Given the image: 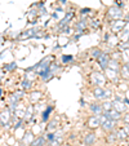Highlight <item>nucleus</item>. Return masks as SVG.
Instances as JSON below:
<instances>
[{
	"label": "nucleus",
	"instance_id": "nucleus-1",
	"mask_svg": "<svg viewBox=\"0 0 129 146\" xmlns=\"http://www.w3.org/2000/svg\"><path fill=\"white\" fill-rule=\"evenodd\" d=\"M89 84L92 87H106L107 86V78L105 75L103 71L101 70H96V71H92L88 76Z\"/></svg>",
	"mask_w": 129,
	"mask_h": 146
},
{
	"label": "nucleus",
	"instance_id": "nucleus-2",
	"mask_svg": "<svg viewBox=\"0 0 129 146\" xmlns=\"http://www.w3.org/2000/svg\"><path fill=\"white\" fill-rule=\"evenodd\" d=\"M106 17L108 19H112V21H118V19H121L124 17V12H123V9L119 8V7L112 5L107 9Z\"/></svg>",
	"mask_w": 129,
	"mask_h": 146
},
{
	"label": "nucleus",
	"instance_id": "nucleus-3",
	"mask_svg": "<svg viewBox=\"0 0 129 146\" xmlns=\"http://www.w3.org/2000/svg\"><path fill=\"white\" fill-rule=\"evenodd\" d=\"M110 60H111L110 53L103 50V53L96 60V64H97V66H98V69L101 70V71H105V70L108 67V62H110Z\"/></svg>",
	"mask_w": 129,
	"mask_h": 146
},
{
	"label": "nucleus",
	"instance_id": "nucleus-4",
	"mask_svg": "<svg viewBox=\"0 0 129 146\" xmlns=\"http://www.w3.org/2000/svg\"><path fill=\"white\" fill-rule=\"evenodd\" d=\"M97 135L94 133V131H85L83 135V145L84 146H94L97 142Z\"/></svg>",
	"mask_w": 129,
	"mask_h": 146
},
{
	"label": "nucleus",
	"instance_id": "nucleus-5",
	"mask_svg": "<svg viewBox=\"0 0 129 146\" xmlns=\"http://www.w3.org/2000/svg\"><path fill=\"white\" fill-rule=\"evenodd\" d=\"M88 21H91L89 16L81 17L79 21H76V22H75V33H84V34H87V29H88V26H89Z\"/></svg>",
	"mask_w": 129,
	"mask_h": 146
},
{
	"label": "nucleus",
	"instance_id": "nucleus-6",
	"mask_svg": "<svg viewBox=\"0 0 129 146\" xmlns=\"http://www.w3.org/2000/svg\"><path fill=\"white\" fill-rule=\"evenodd\" d=\"M85 128H88L91 131H94L97 128H101V120H99V116L97 115H89L85 120Z\"/></svg>",
	"mask_w": 129,
	"mask_h": 146
},
{
	"label": "nucleus",
	"instance_id": "nucleus-7",
	"mask_svg": "<svg viewBox=\"0 0 129 146\" xmlns=\"http://www.w3.org/2000/svg\"><path fill=\"white\" fill-rule=\"evenodd\" d=\"M88 110H89V113H91V115H97V116H99L101 114H103V108H102V102L96 101V100H94L93 102H89Z\"/></svg>",
	"mask_w": 129,
	"mask_h": 146
},
{
	"label": "nucleus",
	"instance_id": "nucleus-8",
	"mask_svg": "<svg viewBox=\"0 0 129 146\" xmlns=\"http://www.w3.org/2000/svg\"><path fill=\"white\" fill-rule=\"evenodd\" d=\"M118 127H119V121L114 120V119H107L103 124H101V129L103 131L105 135L108 132H114Z\"/></svg>",
	"mask_w": 129,
	"mask_h": 146
},
{
	"label": "nucleus",
	"instance_id": "nucleus-9",
	"mask_svg": "<svg viewBox=\"0 0 129 146\" xmlns=\"http://www.w3.org/2000/svg\"><path fill=\"white\" fill-rule=\"evenodd\" d=\"M103 72H105V75H106L107 80H108L110 83H112V84H115V86L120 82V74H119L118 71H115V70H111V69L107 67Z\"/></svg>",
	"mask_w": 129,
	"mask_h": 146
},
{
	"label": "nucleus",
	"instance_id": "nucleus-10",
	"mask_svg": "<svg viewBox=\"0 0 129 146\" xmlns=\"http://www.w3.org/2000/svg\"><path fill=\"white\" fill-rule=\"evenodd\" d=\"M105 89L106 87H92V96L96 101H105L106 100V96H105Z\"/></svg>",
	"mask_w": 129,
	"mask_h": 146
},
{
	"label": "nucleus",
	"instance_id": "nucleus-11",
	"mask_svg": "<svg viewBox=\"0 0 129 146\" xmlns=\"http://www.w3.org/2000/svg\"><path fill=\"white\" fill-rule=\"evenodd\" d=\"M128 23V21H125V19H118V21H114L112 22V25L110 26V29H111V33L112 34H118L119 35V33H123V30H124V27H125V25Z\"/></svg>",
	"mask_w": 129,
	"mask_h": 146
},
{
	"label": "nucleus",
	"instance_id": "nucleus-12",
	"mask_svg": "<svg viewBox=\"0 0 129 146\" xmlns=\"http://www.w3.org/2000/svg\"><path fill=\"white\" fill-rule=\"evenodd\" d=\"M53 111H54V106H53V104H48L47 108L41 111V124H45V123L49 121L50 115H52Z\"/></svg>",
	"mask_w": 129,
	"mask_h": 146
},
{
	"label": "nucleus",
	"instance_id": "nucleus-13",
	"mask_svg": "<svg viewBox=\"0 0 129 146\" xmlns=\"http://www.w3.org/2000/svg\"><path fill=\"white\" fill-rule=\"evenodd\" d=\"M60 128V118L54 116L53 119H49V121L47 123V127H45V132H54Z\"/></svg>",
	"mask_w": 129,
	"mask_h": 146
},
{
	"label": "nucleus",
	"instance_id": "nucleus-14",
	"mask_svg": "<svg viewBox=\"0 0 129 146\" xmlns=\"http://www.w3.org/2000/svg\"><path fill=\"white\" fill-rule=\"evenodd\" d=\"M114 132H115V135H116L118 142H126V141L129 140V136L126 135L124 127H118L115 131H114Z\"/></svg>",
	"mask_w": 129,
	"mask_h": 146
},
{
	"label": "nucleus",
	"instance_id": "nucleus-15",
	"mask_svg": "<svg viewBox=\"0 0 129 146\" xmlns=\"http://www.w3.org/2000/svg\"><path fill=\"white\" fill-rule=\"evenodd\" d=\"M44 98V93L41 91H32L30 93V102L31 104H38V102H40L41 100Z\"/></svg>",
	"mask_w": 129,
	"mask_h": 146
},
{
	"label": "nucleus",
	"instance_id": "nucleus-16",
	"mask_svg": "<svg viewBox=\"0 0 129 146\" xmlns=\"http://www.w3.org/2000/svg\"><path fill=\"white\" fill-rule=\"evenodd\" d=\"M38 76L40 78V79L43 80V82H44V83H48V82H50V80H52L53 78L56 76V75L53 74V72L50 71L49 69H47V70H44V71H41L40 74L38 75Z\"/></svg>",
	"mask_w": 129,
	"mask_h": 146
},
{
	"label": "nucleus",
	"instance_id": "nucleus-17",
	"mask_svg": "<svg viewBox=\"0 0 129 146\" xmlns=\"http://www.w3.org/2000/svg\"><path fill=\"white\" fill-rule=\"evenodd\" d=\"M112 102H114V109H115V110H118L119 113L124 114V113H126V111H128V106H126L123 101H115V100H112Z\"/></svg>",
	"mask_w": 129,
	"mask_h": 146
},
{
	"label": "nucleus",
	"instance_id": "nucleus-18",
	"mask_svg": "<svg viewBox=\"0 0 129 146\" xmlns=\"http://www.w3.org/2000/svg\"><path fill=\"white\" fill-rule=\"evenodd\" d=\"M35 137H36V136L34 135L31 131H26V132H25V136H23V138H22V142L25 143V145L30 146L31 143H32V141L35 140Z\"/></svg>",
	"mask_w": 129,
	"mask_h": 146
},
{
	"label": "nucleus",
	"instance_id": "nucleus-19",
	"mask_svg": "<svg viewBox=\"0 0 129 146\" xmlns=\"http://www.w3.org/2000/svg\"><path fill=\"white\" fill-rule=\"evenodd\" d=\"M102 53H103V49H102V48H99V47H93L91 50H89V54H91V57L93 58L94 61H96L97 58L102 54Z\"/></svg>",
	"mask_w": 129,
	"mask_h": 146
},
{
	"label": "nucleus",
	"instance_id": "nucleus-20",
	"mask_svg": "<svg viewBox=\"0 0 129 146\" xmlns=\"http://www.w3.org/2000/svg\"><path fill=\"white\" fill-rule=\"evenodd\" d=\"M119 74H120V79L121 80H128L129 79V69H128V66H126L125 64H123L121 65V69H120V72H119Z\"/></svg>",
	"mask_w": 129,
	"mask_h": 146
},
{
	"label": "nucleus",
	"instance_id": "nucleus-21",
	"mask_svg": "<svg viewBox=\"0 0 129 146\" xmlns=\"http://www.w3.org/2000/svg\"><path fill=\"white\" fill-rule=\"evenodd\" d=\"M121 62L120 61H116V60H110V62H108V69L111 70H115V71L120 72V69H121Z\"/></svg>",
	"mask_w": 129,
	"mask_h": 146
},
{
	"label": "nucleus",
	"instance_id": "nucleus-22",
	"mask_svg": "<svg viewBox=\"0 0 129 146\" xmlns=\"http://www.w3.org/2000/svg\"><path fill=\"white\" fill-rule=\"evenodd\" d=\"M56 30H57V33L61 34V35H71V34H72V27L70 25L62 26V27L56 29Z\"/></svg>",
	"mask_w": 129,
	"mask_h": 146
},
{
	"label": "nucleus",
	"instance_id": "nucleus-23",
	"mask_svg": "<svg viewBox=\"0 0 129 146\" xmlns=\"http://www.w3.org/2000/svg\"><path fill=\"white\" fill-rule=\"evenodd\" d=\"M75 60V57L72 54H62L61 56V65H69L72 64Z\"/></svg>",
	"mask_w": 129,
	"mask_h": 146
},
{
	"label": "nucleus",
	"instance_id": "nucleus-24",
	"mask_svg": "<svg viewBox=\"0 0 129 146\" xmlns=\"http://www.w3.org/2000/svg\"><path fill=\"white\" fill-rule=\"evenodd\" d=\"M43 124H34V125H31V132L34 133L35 136H40V135H44L43 133Z\"/></svg>",
	"mask_w": 129,
	"mask_h": 146
},
{
	"label": "nucleus",
	"instance_id": "nucleus-25",
	"mask_svg": "<svg viewBox=\"0 0 129 146\" xmlns=\"http://www.w3.org/2000/svg\"><path fill=\"white\" fill-rule=\"evenodd\" d=\"M106 142L112 145V143H116L118 142V138H116V135L115 132H108L106 133Z\"/></svg>",
	"mask_w": 129,
	"mask_h": 146
},
{
	"label": "nucleus",
	"instance_id": "nucleus-26",
	"mask_svg": "<svg viewBox=\"0 0 129 146\" xmlns=\"http://www.w3.org/2000/svg\"><path fill=\"white\" fill-rule=\"evenodd\" d=\"M102 108H103V111H110L114 109V102L112 100H105L102 101Z\"/></svg>",
	"mask_w": 129,
	"mask_h": 146
},
{
	"label": "nucleus",
	"instance_id": "nucleus-27",
	"mask_svg": "<svg viewBox=\"0 0 129 146\" xmlns=\"http://www.w3.org/2000/svg\"><path fill=\"white\" fill-rule=\"evenodd\" d=\"M89 26H91L92 30L97 31L98 29H101V21H99L98 18H93V19L89 21Z\"/></svg>",
	"mask_w": 129,
	"mask_h": 146
},
{
	"label": "nucleus",
	"instance_id": "nucleus-28",
	"mask_svg": "<svg viewBox=\"0 0 129 146\" xmlns=\"http://www.w3.org/2000/svg\"><path fill=\"white\" fill-rule=\"evenodd\" d=\"M49 70L56 75L57 72H60L61 70H62V67H61V65H60V64H57L56 61H53L52 64H50V66H49Z\"/></svg>",
	"mask_w": 129,
	"mask_h": 146
},
{
	"label": "nucleus",
	"instance_id": "nucleus-29",
	"mask_svg": "<svg viewBox=\"0 0 129 146\" xmlns=\"http://www.w3.org/2000/svg\"><path fill=\"white\" fill-rule=\"evenodd\" d=\"M21 87H22L23 91H30V89L32 88V82H31V80H28L27 78H26V79L21 83Z\"/></svg>",
	"mask_w": 129,
	"mask_h": 146
},
{
	"label": "nucleus",
	"instance_id": "nucleus-30",
	"mask_svg": "<svg viewBox=\"0 0 129 146\" xmlns=\"http://www.w3.org/2000/svg\"><path fill=\"white\" fill-rule=\"evenodd\" d=\"M110 57H111V60H116V61H120V62H121V52L119 49L111 50Z\"/></svg>",
	"mask_w": 129,
	"mask_h": 146
},
{
	"label": "nucleus",
	"instance_id": "nucleus-31",
	"mask_svg": "<svg viewBox=\"0 0 129 146\" xmlns=\"http://www.w3.org/2000/svg\"><path fill=\"white\" fill-rule=\"evenodd\" d=\"M116 49H119L120 52L129 49V41H119V44H118V47H116Z\"/></svg>",
	"mask_w": 129,
	"mask_h": 146
},
{
	"label": "nucleus",
	"instance_id": "nucleus-32",
	"mask_svg": "<svg viewBox=\"0 0 129 146\" xmlns=\"http://www.w3.org/2000/svg\"><path fill=\"white\" fill-rule=\"evenodd\" d=\"M126 62H129V49L121 52V64H126Z\"/></svg>",
	"mask_w": 129,
	"mask_h": 146
},
{
	"label": "nucleus",
	"instance_id": "nucleus-33",
	"mask_svg": "<svg viewBox=\"0 0 129 146\" xmlns=\"http://www.w3.org/2000/svg\"><path fill=\"white\" fill-rule=\"evenodd\" d=\"M44 137L47 138V142H48V143L56 140V135H54V132H45V133H44Z\"/></svg>",
	"mask_w": 129,
	"mask_h": 146
},
{
	"label": "nucleus",
	"instance_id": "nucleus-34",
	"mask_svg": "<svg viewBox=\"0 0 129 146\" xmlns=\"http://www.w3.org/2000/svg\"><path fill=\"white\" fill-rule=\"evenodd\" d=\"M4 69H5L8 72H12V71H14V70L17 69V64H16V62H12V64H7V65H4Z\"/></svg>",
	"mask_w": 129,
	"mask_h": 146
},
{
	"label": "nucleus",
	"instance_id": "nucleus-35",
	"mask_svg": "<svg viewBox=\"0 0 129 146\" xmlns=\"http://www.w3.org/2000/svg\"><path fill=\"white\" fill-rule=\"evenodd\" d=\"M80 16L81 17H85V16H91L92 14V9L91 8H83V9H80Z\"/></svg>",
	"mask_w": 129,
	"mask_h": 146
},
{
	"label": "nucleus",
	"instance_id": "nucleus-36",
	"mask_svg": "<svg viewBox=\"0 0 129 146\" xmlns=\"http://www.w3.org/2000/svg\"><path fill=\"white\" fill-rule=\"evenodd\" d=\"M83 35H85V34L84 33H75L74 35L71 36V41H75V43H76V41L80 40V38H81Z\"/></svg>",
	"mask_w": 129,
	"mask_h": 146
},
{
	"label": "nucleus",
	"instance_id": "nucleus-37",
	"mask_svg": "<svg viewBox=\"0 0 129 146\" xmlns=\"http://www.w3.org/2000/svg\"><path fill=\"white\" fill-rule=\"evenodd\" d=\"M121 121H123V124H129V111H126V113L123 114Z\"/></svg>",
	"mask_w": 129,
	"mask_h": 146
},
{
	"label": "nucleus",
	"instance_id": "nucleus-38",
	"mask_svg": "<svg viewBox=\"0 0 129 146\" xmlns=\"http://www.w3.org/2000/svg\"><path fill=\"white\" fill-rule=\"evenodd\" d=\"M114 5H116V7H119V8L123 9V7H124L123 0H114Z\"/></svg>",
	"mask_w": 129,
	"mask_h": 146
},
{
	"label": "nucleus",
	"instance_id": "nucleus-39",
	"mask_svg": "<svg viewBox=\"0 0 129 146\" xmlns=\"http://www.w3.org/2000/svg\"><path fill=\"white\" fill-rule=\"evenodd\" d=\"M48 146H62V142H60V141L54 140V141H52V142L48 143Z\"/></svg>",
	"mask_w": 129,
	"mask_h": 146
},
{
	"label": "nucleus",
	"instance_id": "nucleus-40",
	"mask_svg": "<svg viewBox=\"0 0 129 146\" xmlns=\"http://www.w3.org/2000/svg\"><path fill=\"white\" fill-rule=\"evenodd\" d=\"M87 104H88V102H87V100H85L84 97H81V98H80V106H81V108H84V106H87Z\"/></svg>",
	"mask_w": 129,
	"mask_h": 146
},
{
	"label": "nucleus",
	"instance_id": "nucleus-41",
	"mask_svg": "<svg viewBox=\"0 0 129 146\" xmlns=\"http://www.w3.org/2000/svg\"><path fill=\"white\" fill-rule=\"evenodd\" d=\"M39 11H40V12H39V14H47V13H48V11H47V9H45V7H43V8H40V9H39Z\"/></svg>",
	"mask_w": 129,
	"mask_h": 146
},
{
	"label": "nucleus",
	"instance_id": "nucleus-42",
	"mask_svg": "<svg viewBox=\"0 0 129 146\" xmlns=\"http://www.w3.org/2000/svg\"><path fill=\"white\" fill-rule=\"evenodd\" d=\"M123 127H124V129H125L126 135H128V136H129V124H124Z\"/></svg>",
	"mask_w": 129,
	"mask_h": 146
},
{
	"label": "nucleus",
	"instance_id": "nucleus-43",
	"mask_svg": "<svg viewBox=\"0 0 129 146\" xmlns=\"http://www.w3.org/2000/svg\"><path fill=\"white\" fill-rule=\"evenodd\" d=\"M123 102L125 104L126 106H129V97H124V98H123Z\"/></svg>",
	"mask_w": 129,
	"mask_h": 146
},
{
	"label": "nucleus",
	"instance_id": "nucleus-44",
	"mask_svg": "<svg viewBox=\"0 0 129 146\" xmlns=\"http://www.w3.org/2000/svg\"><path fill=\"white\" fill-rule=\"evenodd\" d=\"M56 12H61V13H63V12H65V9H63L62 7H57V8H56Z\"/></svg>",
	"mask_w": 129,
	"mask_h": 146
},
{
	"label": "nucleus",
	"instance_id": "nucleus-45",
	"mask_svg": "<svg viewBox=\"0 0 129 146\" xmlns=\"http://www.w3.org/2000/svg\"><path fill=\"white\" fill-rule=\"evenodd\" d=\"M52 17H53V18H54V19H58V16H57V12H54V13H53V14H52Z\"/></svg>",
	"mask_w": 129,
	"mask_h": 146
},
{
	"label": "nucleus",
	"instance_id": "nucleus-46",
	"mask_svg": "<svg viewBox=\"0 0 129 146\" xmlns=\"http://www.w3.org/2000/svg\"><path fill=\"white\" fill-rule=\"evenodd\" d=\"M67 0H60V4H66Z\"/></svg>",
	"mask_w": 129,
	"mask_h": 146
},
{
	"label": "nucleus",
	"instance_id": "nucleus-47",
	"mask_svg": "<svg viewBox=\"0 0 129 146\" xmlns=\"http://www.w3.org/2000/svg\"><path fill=\"white\" fill-rule=\"evenodd\" d=\"M126 41H129V33H128V38H126Z\"/></svg>",
	"mask_w": 129,
	"mask_h": 146
},
{
	"label": "nucleus",
	"instance_id": "nucleus-48",
	"mask_svg": "<svg viewBox=\"0 0 129 146\" xmlns=\"http://www.w3.org/2000/svg\"><path fill=\"white\" fill-rule=\"evenodd\" d=\"M119 146H126V145H125V143H123V145H119Z\"/></svg>",
	"mask_w": 129,
	"mask_h": 146
}]
</instances>
